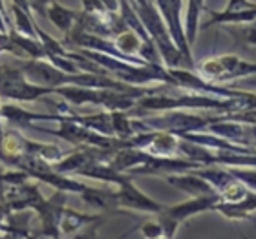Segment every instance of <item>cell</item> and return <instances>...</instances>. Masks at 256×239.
Segmentation results:
<instances>
[{
	"instance_id": "3957f363",
	"label": "cell",
	"mask_w": 256,
	"mask_h": 239,
	"mask_svg": "<svg viewBox=\"0 0 256 239\" xmlns=\"http://www.w3.org/2000/svg\"><path fill=\"white\" fill-rule=\"evenodd\" d=\"M2 13H4V0H0V33H4V18H2Z\"/></svg>"
},
{
	"instance_id": "6da1fadb",
	"label": "cell",
	"mask_w": 256,
	"mask_h": 239,
	"mask_svg": "<svg viewBox=\"0 0 256 239\" xmlns=\"http://www.w3.org/2000/svg\"><path fill=\"white\" fill-rule=\"evenodd\" d=\"M48 15H50V18H52V20L60 27V29H64V31L70 27L72 18H74V13H72V11L64 9V7H60V5H57V4H54L52 7H50Z\"/></svg>"
},
{
	"instance_id": "277c9868",
	"label": "cell",
	"mask_w": 256,
	"mask_h": 239,
	"mask_svg": "<svg viewBox=\"0 0 256 239\" xmlns=\"http://www.w3.org/2000/svg\"><path fill=\"white\" fill-rule=\"evenodd\" d=\"M13 2H15V5H18L20 9L28 11V0H13Z\"/></svg>"
},
{
	"instance_id": "7a4b0ae2",
	"label": "cell",
	"mask_w": 256,
	"mask_h": 239,
	"mask_svg": "<svg viewBox=\"0 0 256 239\" xmlns=\"http://www.w3.org/2000/svg\"><path fill=\"white\" fill-rule=\"evenodd\" d=\"M46 2H48V0H30V4L33 5V7H35V9L38 11V13H44V5H46Z\"/></svg>"
}]
</instances>
